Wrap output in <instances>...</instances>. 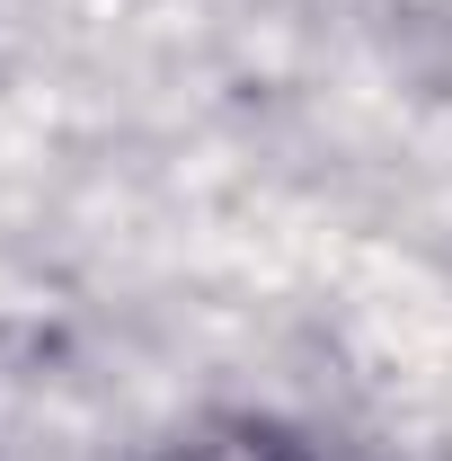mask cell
Instances as JSON below:
<instances>
[{"instance_id":"1","label":"cell","mask_w":452,"mask_h":461,"mask_svg":"<svg viewBox=\"0 0 452 461\" xmlns=\"http://www.w3.org/2000/svg\"><path fill=\"white\" fill-rule=\"evenodd\" d=\"M151 461H329V453L311 435L276 426V417H204V426L169 435Z\"/></svg>"}]
</instances>
